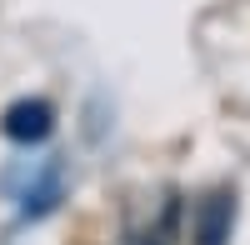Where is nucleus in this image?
<instances>
[{
	"label": "nucleus",
	"instance_id": "obj_1",
	"mask_svg": "<svg viewBox=\"0 0 250 245\" xmlns=\"http://www.w3.org/2000/svg\"><path fill=\"white\" fill-rule=\"evenodd\" d=\"M230 230H235V190H210L205 200H195L190 215L195 245H230Z\"/></svg>",
	"mask_w": 250,
	"mask_h": 245
},
{
	"label": "nucleus",
	"instance_id": "obj_2",
	"mask_svg": "<svg viewBox=\"0 0 250 245\" xmlns=\"http://www.w3.org/2000/svg\"><path fill=\"white\" fill-rule=\"evenodd\" d=\"M0 130H5L15 145H40V140L55 130V110H50V100H15V105H5V115H0Z\"/></svg>",
	"mask_w": 250,
	"mask_h": 245
},
{
	"label": "nucleus",
	"instance_id": "obj_4",
	"mask_svg": "<svg viewBox=\"0 0 250 245\" xmlns=\"http://www.w3.org/2000/svg\"><path fill=\"white\" fill-rule=\"evenodd\" d=\"M175 230H180V205H175V200H165V210L155 215V225L145 230L135 245H175Z\"/></svg>",
	"mask_w": 250,
	"mask_h": 245
},
{
	"label": "nucleus",
	"instance_id": "obj_3",
	"mask_svg": "<svg viewBox=\"0 0 250 245\" xmlns=\"http://www.w3.org/2000/svg\"><path fill=\"white\" fill-rule=\"evenodd\" d=\"M55 200H60V165L45 160L40 175L25 185V195H20V210H25V215H45V210H55Z\"/></svg>",
	"mask_w": 250,
	"mask_h": 245
}]
</instances>
